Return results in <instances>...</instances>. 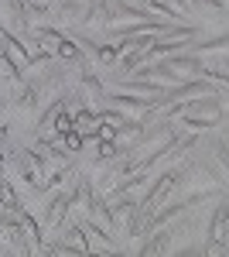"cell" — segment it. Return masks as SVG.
I'll return each instance as SVG.
<instances>
[{"label":"cell","instance_id":"6da1fadb","mask_svg":"<svg viewBox=\"0 0 229 257\" xmlns=\"http://www.w3.org/2000/svg\"><path fill=\"white\" fill-rule=\"evenodd\" d=\"M168 113H181V117L188 120H205V123H222V99H188V103H178V106H171V110H164V117Z\"/></svg>","mask_w":229,"mask_h":257},{"label":"cell","instance_id":"ac0fdd59","mask_svg":"<svg viewBox=\"0 0 229 257\" xmlns=\"http://www.w3.org/2000/svg\"><path fill=\"white\" fill-rule=\"evenodd\" d=\"M0 79H7V82H21V69H18V62L11 59L7 52H0Z\"/></svg>","mask_w":229,"mask_h":257},{"label":"cell","instance_id":"7402d4cb","mask_svg":"<svg viewBox=\"0 0 229 257\" xmlns=\"http://www.w3.org/2000/svg\"><path fill=\"white\" fill-rule=\"evenodd\" d=\"M116 158V141H103L99 138V151H96V165H103V161Z\"/></svg>","mask_w":229,"mask_h":257},{"label":"cell","instance_id":"e0dca14e","mask_svg":"<svg viewBox=\"0 0 229 257\" xmlns=\"http://www.w3.org/2000/svg\"><path fill=\"white\" fill-rule=\"evenodd\" d=\"M140 7H144V11H154V14H161V18H181V7H171L168 0H140Z\"/></svg>","mask_w":229,"mask_h":257},{"label":"cell","instance_id":"8992f818","mask_svg":"<svg viewBox=\"0 0 229 257\" xmlns=\"http://www.w3.org/2000/svg\"><path fill=\"white\" fill-rule=\"evenodd\" d=\"M82 79H79V89H82V99H86V106L89 110H99L103 103H106V89H103V82L96 79L93 72H79Z\"/></svg>","mask_w":229,"mask_h":257},{"label":"cell","instance_id":"9a60e30c","mask_svg":"<svg viewBox=\"0 0 229 257\" xmlns=\"http://www.w3.org/2000/svg\"><path fill=\"white\" fill-rule=\"evenodd\" d=\"M35 35H38V45H41V52H48V55H55V48L62 45V38H65V35H62L58 28H38Z\"/></svg>","mask_w":229,"mask_h":257},{"label":"cell","instance_id":"d6986e66","mask_svg":"<svg viewBox=\"0 0 229 257\" xmlns=\"http://www.w3.org/2000/svg\"><path fill=\"white\" fill-rule=\"evenodd\" d=\"M35 103H38V82H24V89H21V96H18V106L21 110H35Z\"/></svg>","mask_w":229,"mask_h":257},{"label":"cell","instance_id":"2e32d148","mask_svg":"<svg viewBox=\"0 0 229 257\" xmlns=\"http://www.w3.org/2000/svg\"><path fill=\"white\" fill-rule=\"evenodd\" d=\"M96 123H99V113H96V110H89V106H86V110H76V113H72V127H76L79 134H89Z\"/></svg>","mask_w":229,"mask_h":257},{"label":"cell","instance_id":"ba28073f","mask_svg":"<svg viewBox=\"0 0 229 257\" xmlns=\"http://www.w3.org/2000/svg\"><path fill=\"white\" fill-rule=\"evenodd\" d=\"M86 7H89V0H58L55 21L58 24H82L86 21Z\"/></svg>","mask_w":229,"mask_h":257},{"label":"cell","instance_id":"3957f363","mask_svg":"<svg viewBox=\"0 0 229 257\" xmlns=\"http://www.w3.org/2000/svg\"><path fill=\"white\" fill-rule=\"evenodd\" d=\"M226 216H229V206H226V199H222L209 219V243H205L209 254H226Z\"/></svg>","mask_w":229,"mask_h":257},{"label":"cell","instance_id":"44dd1931","mask_svg":"<svg viewBox=\"0 0 229 257\" xmlns=\"http://www.w3.org/2000/svg\"><path fill=\"white\" fill-rule=\"evenodd\" d=\"M69 243L76 247L79 254H86V250H89V240H86V230H82V226H72V230H69Z\"/></svg>","mask_w":229,"mask_h":257},{"label":"cell","instance_id":"5b68a950","mask_svg":"<svg viewBox=\"0 0 229 257\" xmlns=\"http://www.w3.org/2000/svg\"><path fill=\"white\" fill-rule=\"evenodd\" d=\"M93 199H96L93 182H89V178H79L76 189L69 192V219H72V216H89V206H93Z\"/></svg>","mask_w":229,"mask_h":257},{"label":"cell","instance_id":"277c9868","mask_svg":"<svg viewBox=\"0 0 229 257\" xmlns=\"http://www.w3.org/2000/svg\"><path fill=\"white\" fill-rule=\"evenodd\" d=\"M215 93V82H202V79H185L181 86H171V89H164V96L157 99V106L161 103H171V99H191V96H212Z\"/></svg>","mask_w":229,"mask_h":257},{"label":"cell","instance_id":"ffe728a7","mask_svg":"<svg viewBox=\"0 0 229 257\" xmlns=\"http://www.w3.org/2000/svg\"><path fill=\"white\" fill-rule=\"evenodd\" d=\"M62 144H65V151H82V144H86V134H79L76 127H69L65 134H58Z\"/></svg>","mask_w":229,"mask_h":257},{"label":"cell","instance_id":"603a6c76","mask_svg":"<svg viewBox=\"0 0 229 257\" xmlns=\"http://www.w3.org/2000/svg\"><path fill=\"white\" fill-rule=\"evenodd\" d=\"M93 55H96V59H99V62H103V65H113V62H116V55H120V52H116L113 45H96V52H93Z\"/></svg>","mask_w":229,"mask_h":257},{"label":"cell","instance_id":"9c48e42d","mask_svg":"<svg viewBox=\"0 0 229 257\" xmlns=\"http://www.w3.org/2000/svg\"><path fill=\"white\" fill-rule=\"evenodd\" d=\"M161 62L171 69L178 79H181V76H202V69H205L195 55H168V59H161ZM181 82H185V79H181Z\"/></svg>","mask_w":229,"mask_h":257},{"label":"cell","instance_id":"52a82bcc","mask_svg":"<svg viewBox=\"0 0 229 257\" xmlns=\"http://www.w3.org/2000/svg\"><path fill=\"white\" fill-rule=\"evenodd\" d=\"M0 14H4V21H7V28L14 31H24L28 35V28H31V21H28V14H24V0H0Z\"/></svg>","mask_w":229,"mask_h":257},{"label":"cell","instance_id":"5bb4252c","mask_svg":"<svg viewBox=\"0 0 229 257\" xmlns=\"http://www.w3.org/2000/svg\"><path fill=\"white\" fill-rule=\"evenodd\" d=\"M171 230H161V233H154L151 240H147V243H144V247H140V254L144 257H151V254H164V250H168V247H171Z\"/></svg>","mask_w":229,"mask_h":257},{"label":"cell","instance_id":"7c38bea8","mask_svg":"<svg viewBox=\"0 0 229 257\" xmlns=\"http://www.w3.org/2000/svg\"><path fill=\"white\" fill-rule=\"evenodd\" d=\"M21 213V226H24V237H28V250H41V230H38V219L31 216V213Z\"/></svg>","mask_w":229,"mask_h":257},{"label":"cell","instance_id":"7a4b0ae2","mask_svg":"<svg viewBox=\"0 0 229 257\" xmlns=\"http://www.w3.org/2000/svg\"><path fill=\"white\" fill-rule=\"evenodd\" d=\"M178 182H181V168H171L168 175H161V178H157V182L151 185V192H147V196L137 202V213H154V209H157L164 199L171 196V189L178 185Z\"/></svg>","mask_w":229,"mask_h":257},{"label":"cell","instance_id":"cb8c5ba5","mask_svg":"<svg viewBox=\"0 0 229 257\" xmlns=\"http://www.w3.org/2000/svg\"><path fill=\"white\" fill-rule=\"evenodd\" d=\"M205 48H219V52H222V48H226V35H219V38H209V41H198L191 52H205Z\"/></svg>","mask_w":229,"mask_h":257},{"label":"cell","instance_id":"d4e9b609","mask_svg":"<svg viewBox=\"0 0 229 257\" xmlns=\"http://www.w3.org/2000/svg\"><path fill=\"white\" fill-rule=\"evenodd\" d=\"M205 4H209L212 11H222V7H226V0H205Z\"/></svg>","mask_w":229,"mask_h":257},{"label":"cell","instance_id":"30bf717a","mask_svg":"<svg viewBox=\"0 0 229 257\" xmlns=\"http://www.w3.org/2000/svg\"><path fill=\"white\" fill-rule=\"evenodd\" d=\"M0 41H4V48H0V52H7L11 59H18V62L31 59V55H28V48H24V41H21L11 28H0Z\"/></svg>","mask_w":229,"mask_h":257},{"label":"cell","instance_id":"4fadbf2b","mask_svg":"<svg viewBox=\"0 0 229 257\" xmlns=\"http://www.w3.org/2000/svg\"><path fill=\"white\" fill-rule=\"evenodd\" d=\"M55 55H62L65 62H72V65H79V72H86V55H82V48H79L76 41L62 38V45L55 48Z\"/></svg>","mask_w":229,"mask_h":257},{"label":"cell","instance_id":"8fae6325","mask_svg":"<svg viewBox=\"0 0 229 257\" xmlns=\"http://www.w3.org/2000/svg\"><path fill=\"white\" fill-rule=\"evenodd\" d=\"M69 219V192H58L55 202L48 206V213H45V226H62Z\"/></svg>","mask_w":229,"mask_h":257},{"label":"cell","instance_id":"484cf974","mask_svg":"<svg viewBox=\"0 0 229 257\" xmlns=\"http://www.w3.org/2000/svg\"><path fill=\"white\" fill-rule=\"evenodd\" d=\"M0 110H4V103H0Z\"/></svg>","mask_w":229,"mask_h":257}]
</instances>
